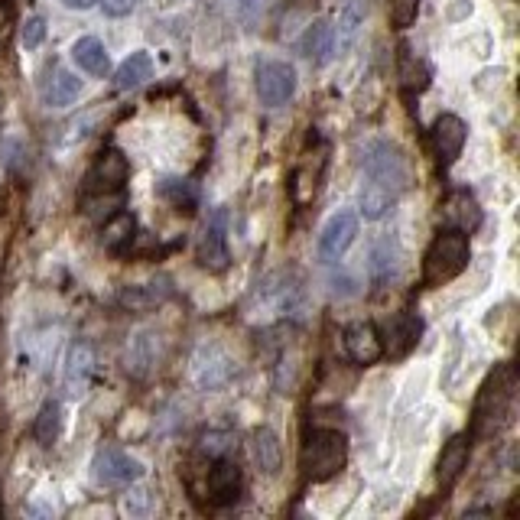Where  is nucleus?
I'll list each match as a JSON object with an SVG mask.
<instances>
[{
  "label": "nucleus",
  "mask_w": 520,
  "mask_h": 520,
  "mask_svg": "<svg viewBox=\"0 0 520 520\" xmlns=\"http://www.w3.org/2000/svg\"><path fill=\"white\" fill-rule=\"evenodd\" d=\"M514 400H517V371L514 364H498L485 384L478 387L472 407V439H491L501 429L514 423Z\"/></svg>",
  "instance_id": "f03ea898"
},
{
  "label": "nucleus",
  "mask_w": 520,
  "mask_h": 520,
  "mask_svg": "<svg viewBox=\"0 0 520 520\" xmlns=\"http://www.w3.org/2000/svg\"><path fill=\"white\" fill-rule=\"evenodd\" d=\"M420 335H423V319L416 316L413 309H400L397 316H390L384 325V335H381L384 355L390 361H403L420 345Z\"/></svg>",
  "instance_id": "1a4fd4ad"
},
{
  "label": "nucleus",
  "mask_w": 520,
  "mask_h": 520,
  "mask_svg": "<svg viewBox=\"0 0 520 520\" xmlns=\"http://www.w3.org/2000/svg\"><path fill=\"white\" fill-rule=\"evenodd\" d=\"M358 228H361V221L355 212H348V208L345 212H335L329 221H325V228L319 231V257L325 264H335V260L345 257V251L358 238Z\"/></svg>",
  "instance_id": "9b49d317"
},
{
  "label": "nucleus",
  "mask_w": 520,
  "mask_h": 520,
  "mask_svg": "<svg viewBox=\"0 0 520 520\" xmlns=\"http://www.w3.org/2000/svg\"><path fill=\"white\" fill-rule=\"evenodd\" d=\"M4 30H7V10L0 7V36H4Z\"/></svg>",
  "instance_id": "c9c22d12"
},
{
  "label": "nucleus",
  "mask_w": 520,
  "mask_h": 520,
  "mask_svg": "<svg viewBox=\"0 0 520 520\" xmlns=\"http://www.w3.org/2000/svg\"><path fill=\"white\" fill-rule=\"evenodd\" d=\"M335 43H338V30L329 23V20H316L306 30V39H303V52L309 56V62L316 65H325L332 59L335 52Z\"/></svg>",
  "instance_id": "5701e85b"
},
{
  "label": "nucleus",
  "mask_w": 520,
  "mask_h": 520,
  "mask_svg": "<svg viewBox=\"0 0 520 520\" xmlns=\"http://www.w3.org/2000/svg\"><path fill=\"white\" fill-rule=\"evenodd\" d=\"M241 491H244V475H241L238 462H231L228 455H221V459H208V472H205L208 504L228 507L241 498Z\"/></svg>",
  "instance_id": "6e6552de"
},
{
  "label": "nucleus",
  "mask_w": 520,
  "mask_h": 520,
  "mask_svg": "<svg viewBox=\"0 0 520 520\" xmlns=\"http://www.w3.org/2000/svg\"><path fill=\"white\" fill-rule=\"evenodd\" d=\"M7 244H10V225L4 221V225H0V264H4L7 257Z\"/></svg>",
  "instance_id": "72a5a7b5"
},
{
  "label": "nucleus",
  "mask_w": 520,
  "mask_h": 520,
  "mask_svg": "<svg viewBox=\"0 0 520 520\" xmlns=\"http://www.w3.org/2000/svg\"><path fill=\"white\" fill-rule=\"evenodd\" d=\"M400 85L407 91H426L429 88V69L423 59L410 56V49H403L400 56Z\"/></svg>",
  "instance_id": "c85d7f7f"
},
{
  "label": "nucleus",
  "mask_w": 520,
  "mask_h": 520,
  "mask_svg": "<svg viewBox=\"0 0 520 520\" xmlns=\"http://www.w3.org/2000/svg\"><path fill=\"white\" fill-rule=\"evenodd\" d=\"M342 345L348 351V358L355 361V364H364V368L384 358L381 332H377L371 322H351V325H345Z\"/></svg>",
  "instance_id": "dca6fc26"
},
{
  "label": "nucleus",
  "mask_w": 520,
  "mask_h": 520,
  "mask_svg": "<svg viewBox=\"0 0 520 520\" xmlns=\"http://www.w3.org/2000/svg\"><path fill=\"white\" fill-rule=\"evenodd\" d=\"M472 260V244H468V234L462 231H439L429 251L423 257V283L426 286H442V283H452L459 273L468 267Z\"/></svg>",
  "instance_id": "20e7f679"
},
{
  "label": "nucleus",
  "mask_w": 520,
  "mask_h": 520,
  "mask_svg": "<svg viewBox=\"0 0 520 520\" xmlns=\"http://www.w3.org/2000/svg\"><path fill=\"white\" fill-rule=\"evenodd\" d=\"M72 59L82 72L88 75H108L111 69V59H108V49L98 36H82L72 43Z\"/></svg>",
  "instance_id": "4be33fe9"
},
{
  "label": "nucleus",
  "mask_w": 520,
  "mask_h": 520,
  "mask_svg": "<svg viewBox=\"0 0 520 520\" xmlns=\"http://www.w3.org/2000/svg\"><path fill=\"white\" fill-rule=\"evenodd\" d=\"M156 195L173 205L176 212H192L195 205H199V189H195V182L189 179H179V176H163L156 182Z\"/></svg>",
  "instance_id": "b1692460"
},
{
  "label": "nucleus",
  "mask_w": 520,
  "mask_h": 520,
  "mask_svg": "<svg viewBox=\"0 0 520 520\" xmlns=\"http://www.w3.org/2000/svg\"><path fill=\"white\" fill-rule=\"evenodd\" d=\"M62 423H65V416H62V403L59 400H46L43 403V410H39L36 416V423H33V436L39 446H56L59 436H62Z\"/></svg>",
  "instance_id": "bb28decb"
},
{
  "label": "nucleus",
  "mask_w": 520,
  "mask_h": 520,
  "mask_svg": "<svg viewBox=\"0 0 520 520\" xmlns=\"http://www.w3.org/2000/svg\"><path fill=\"white\" fill-rule=\"evenodd\" d=\"M439 218H442V225L452 228V231H462V234H472L481 228V218H485V212H481V205L478 199L468 189H455L449 192L446 199H442L439 205Z\"/></svg>",
  "instance_id": "ddd939ff"
},
{
  "label": "nucleus",
  "mask_w": 520,
  "mask_h": 520,
  "mask_svg": "<svg viewBox=\"0 0 520 520\" xmlns=\"http://www.w3.org/2000/svg\"><path fill=\"white\" fill-rule=\"evenodd\" d=\"M361 189L358 208L368 221H381L390 208L400 202V195L410 189L413 169L407 153L390 140H371L361 150Z\"/></svg>",
  "instance_id": "f257e3e1"
},
{
  "label": "nucleus",
  "mask_w": 520,
  "mask_h": 520,
  "mask_svg": "<svg viewBox=\"0 0 520 520\" xmlns=\"http://www.w3.org/2000/svg\"><path fill=\"white\" fill-rule=\"evenodd\" d=\"M98 4L104 7L108 17H127V13H134L137 0H98Z\"/></svg>",
  "instance_id": "473e14b6"
},
{
  "label": "nucleus",
  "mask_w": 520,
  "mask_h": 520,
  "mask_svg": "<svg viewBox=\"0 0 520 520\" xmlns=\"http://www.w3.org/2000/svg\"><path fill=\"white\" fill-rule=\"evenodd\" d=\"M416 10H420V0H390V20L394 26H410L416 20Z\"/></svg>",
  "instance_id": "7c9ffc66"
},
{
  "label": "nucleus",
  "mask_w": 520,
  "mask_h": 520,
  "mask_svg": "<svg viewBox=\"0 0 520 520\" xmlns=\"http://www.w3.org/2000/svg\"><path fill=\"white\" fill-rule=\"evenodd\" d=\"M296 85H299V78L290 62L267 59V62H260L254 72V88H257V98L264 108H283V104H290L296 95Z\"/></svg>",
  "instance_id": "423d86ee"
},
{
  "label": "nucleus",
  "mask_w": 520,
  "mask_h": 520,
  "mask_svg": "<svg viewBox=\"0 0 520 520\" xmlns=\"http://www.w3.org/2000/svg\"><path fill=\"white\" fill-rule=\"evenodd\" d=\"M234 374L231 361L221 355L218 348H202L199 358H195V377H199L202 387H221Z\"/></svg>",
  "instance_id": "393cba45"
},
{
  "label": "nucleus",
  "mask_w": 520,
  "mask_h": 520,
  "mask_svg": "<svg viewBox=\"0 0 520 520\" xmlns=\"http://www.w3.org/2000/svg\"><path fill=\"white\" fill-rule=\"evenodd\" d=\"M137 238V221L127 212H114L101 228V244L108 247L111 254H130V244Z\"/></svg>",
  "instance_id": "412c9836"
},
{
  "label": "nucleus",
  "mask_w": 520,
  "mask_h": 520,
  "mask_svg": "<svg viewBox=\"0 0 520 520\" xmlns=\"http://www.w3.org/2000/svg\"><path fill=\"white\" fill-rule=\"evenodd\" d=\"M153 75V59H150V52H130V56L117 65V72H114V85L127 91V88H137L143 85L147 78Z\"/></svg>",
  "instance_id": "a878e982"
},
{
  "label": "nucleus",
  "mask_w": 520,
  "mask_h": 520,
  "mask_svg": "<svg viewBox=\"0 0 520 520\" xmlns=\"http://www.w3.org/2000/svg\"><path fill=\"white\" fill-rule=\"evenodd\" d=\"M400 270V247L394 241H381L371 254V280L374 286H384L397 277Z\"/></svg>",
  "instance_id": "cd10ccee"
},
{
  "label": "nucleus",
  "mask_w": 520,
  "mask_h": 520,
  "mask_svg": "<svg viewBox=\"0 0 520 520\" xmlns=\"http://www.w3.org/2000/svg\"><path fill=\"white\" fill-rule=\"evenodd\" d=\"M195 260L199 267L208 273H225L231 264V251H228V208L218 205L212 215H208L199 247H195Z\"/></svg>",
  "instance_id": "0eeeda50"
},
{
  "label": "nucleus",
  "mask_w": 520,
  "mask_h": 520,
  "mask_svg": "<svg viewBox=\"0 0 520 520\" xmlns=\"http://www.w3.org/2000/svg\"><path fill=\"white\" fill-rule=\"evenodd\" d=\"M465 468H468V436H452L446 446H442V455L436 462L439 494H449L455 488V481L465 475Z\"/></svg>",
  "instance_id": "a211bd4d"
},
{
  "label": "nucleus",
  "mask_w": 520,
  "mask_h": 520,
  "mask_svg": "<svg viewBox=\"0 0 520 520\" xmlns=\"http://www.w3.org/2000/svg\"><path fill=\"white\" fill-rule=\"evenodd\" d=\"M251 459L257 465L260 475H277L280 465H283V446H280V436L273 433L270 426H257L251 433Z\"/></svg>",
  "instance_id": "aec40b11"
},
{
  "label": "nucleus",
  "mask_w": 520,
  "mask_h": 520,
  "mask_svg": "<svg viewBox=\"0 0 520 520\" xmlns=\"http://www.w3.org/2000/svg\"><path fill=\"white\" fill-rule=\"evenodd\" d=\"M20 39H23V46H26V49H36V46L46 39V20H43V17H30V20L23 23Z\"/></svg>",
  "instance_id": "2f4dec72"
},
{
  "label": "nucleus",
  "mask_w": 520,
  "mask_h": 520,
  "mask_svg": "<svg viewBox=\"0 0 520 520\" xmlns=\"http://www.w3.org/2000/svg\"><path fill=\"white\" fill-rule=\"evenodd\" d=\"M429 140H433L436 160L442 166H452L462 156V147L468 140V127H465V121L459 114H439L433 130H429Z\"/></svg>",
  "instance_id": "4468645a"
},
{
  "label": "nucleus",
  "mask_w": 520,
  "mask_h": 520,
  "mask_svg": "<svg viewBox=\"0 0 520 520\" xmlns=\"http://www.w3.org/2000/svg\"><path fill=\"white\" fill-rule=\"evenodd\" d=\"M345 465H348V436L342 429L316 426L312 433H306L303 452H299V468H303L306 481L322 485V481L342 472Z\"/></svg>",
  "instance_id": "7ed1b4c3"
},
{
  "label": "nucleus",
  "mask_w": 520,
  "mask_h": 520,
  "mask_svg": "<svg viewBox=\"0 0 520 520\" xmlns=\"http://www.w3.org/2000/svg\"><path fill=\"white\" fill-rule=\"evenodd\" d=\"M169 296H173V286H169V280H150V283L124 286L121 296H117V303H121L127 312H150L156 306H163Z\"/></svg>",
  "instance_id": "6ab92c4d"
},
{
  "label": "nucleus",
  "mask_w": 520,
  "mask_h": 520,
  "mask_svg": "<svg viewBox=\"0 0 520 520\" xmlns=\"http://www.w3.org/2000/svg\"><path fill=\"white\" fill-rule=\"evenodd\" d=\"M78 95H82V78L52 59L43 69V75H39V101L46 108H69Z\"/></svg>",
  "instance_id": "f8f14e48"
},
{
  "label": "nucleus",
  "mask_w": 520,
  "mask_h": 520,
  "mask_svg": "<svg viewBox=\"0 0 520 520\" xmlns=\"http://www.w3.org/2000/svg\"><path fill=\"white\" fill-rule=\"evenodd\" d=\"M143 472L147 468H143L140 459L114 446L98 449L95 459H91V478H95L98 488H130L134 481L143 478Z\"/></svg>",
  "instance_id": "39448f33"
},
{
  "label": "nucleus",
  "mask_w": 520,
  "mask_h": 520,
  "mask_svg": "<svg viewBox=\"0 0 520 520\" xmlns=\"http://www.w3.org/2000/svg\"><path fill=\"white\" fill-rule=\"evenodd\" d=\"M0 355H4V329H0Z\"/></svg>",
  "instance_id": "e433bc0d"
},
{
  "label": "nucleus",
  "mask_w": 520,
  "mask_h": 520,
  "mask_svg": "<svg viewBox=\"0 0 520 520\" xmlns=\"http://www.w3.org/2000/svg\"><path fill=\"white\" fill-rule=\"evenodd\" d=\"M325 147L319 150H309L303 153V160L293 169V182H290V192H293V202L296 205H306L316 199L319 192V182H322V173H325Z\"/></svg>",
  "instance_id": "f3484780"
},
{
  "label": "nucleus",
  "mask_w": 520,
  "mask_h": 520,
  "mask_svg": "<svg viewBox=\"0 0 520 520\" xmlns=\"http://www.w3.org/2000/svg\"><path fill=\"white\" fill-rule=\"evenodd\" d=\"M91 374H95V351L88 342H75L65 355V368H62V390L65 397L78 400L91 384Z\"/></svg>",
  "instance_id": "2eb2a0df"
},
{
  "label": "nucleus",
  "mask_w": 520,
  "mask_h": 520,
  "mask_svg": "<svg viewBox=\"0 0 520 520\" xmlns=\"http://www.w3.org/2000/svg\"><path fill=\"white\" fill-rule=\"evenodd\" d=\"M130 179V163L121 150H104L88 173L85 195H121Z\"/></svg>",
  "instance_id": "9d476101"
},
{
  "label": "nucleus",
  "mask_w": 520,
  "mask_h": 520,
  "mask_svg": "<svg viewBox=\"0 0 520 520\" xmlns=\"http://www.w3.org/2000/svg\"><path fill=\"white\" fill-rule=\"evenodd\" d=\"M62 4L69 7V10H91V7L98 4V0H62Z\"/></svg>",
  "instance_id": "f704fd0d"
},
{
  "label": "nucleus",
  "mask_w": 520,
  "mask_h": 520,
  "mask_svg": "<svg viewBox=\"0 0 520 520\" xmlns=\"http://www.w3.org/2000/svg\"><path fill=\"white\" fill-rule=\"evenodd\" d=\"M231 449H234V436L221 433V429H215V433H205L202 442H199V452L205 455V459H221V455H231Z\"/></svg>",
  "instance_id": "c756f323"
}]
</instances>
